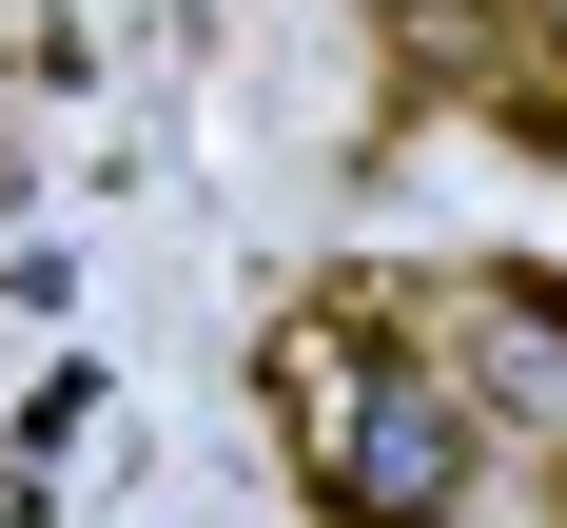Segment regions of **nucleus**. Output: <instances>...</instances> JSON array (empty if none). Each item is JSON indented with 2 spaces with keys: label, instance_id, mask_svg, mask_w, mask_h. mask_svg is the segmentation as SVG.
<instances>
[{
  "label": "nucleus",
  "instance_id": "obj_1",
  "mask_svg": "<svg viewBox=\"0 0 567 528\" xmlns=\"http://www.w3.org/2000/svg\"><path fill=\"white\" fill-rule=\"evenodd\" d=\"M275 431H293L333 528H451L470 509V392L431 352H392V313H352V293L275 333Z\"/></svg>",
  "mask_w": 567,
  "mask_h": 528
},
{
  "label": "nucleus",
  "instance_id": "obj_2",
  "mask_svg": "<svg viewBox=\"0 0 567 528\" xmlns=\"http://www.w3.org/2000/svg\"><path fill=\"white\" fill-rule=\"evenodd\" d=\"M451 392H509V411L567 431V275H528V255L451 275Z\"/></svg>",
  "mask_w": 567,
  "mask_h": 528
},
{
  "label": "nucleus",
  "instance_id": "obj_3",
  "mask_svg": "<svg viewBox=\"0 0 567 528\" xmlns=\"http://www.w3.org/2000/svg\"><path fill=\"white\" fill-rule=\"evenodd\" d=\"M548 40H567V0H548Z\"/></svg>",
  "mask_w": 567,
  "mask_h": 528
}]
</instances>
